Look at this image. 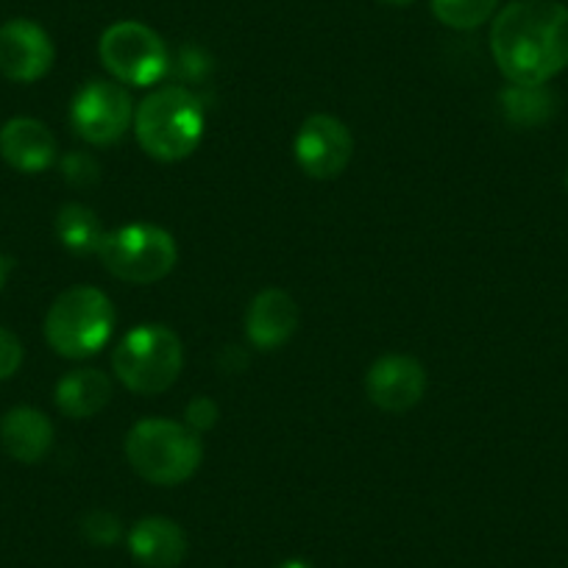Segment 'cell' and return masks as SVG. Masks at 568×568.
Returning a JSON list of instances; mask_svg holds the SVG:
<instances>
[{"mask_svg":"<svg viewBox=\"0 0 568 568\" xmlns=\"http://www.w3.org/2000/svg\"><path fill=\"white\" fill-rule=\"evenodd\" d=\"M499 101L505 109V118L513 125H524V129L546 123L557 109L555 92L546 84H510L499 92Z\"/></svg>","mask_w":568,"mask_h":568,"instance_id":"obj_18","label":"cell"},{"mask_svg":"<svg viewBox=\"0 0 568 568\" xmlns=\"http://www.w3.org/2000/svg\"><path fill=\"white\" fill-rule=\"evenodd\" d=\"M53 232L57 240L75 256H90L98 254L103 243V226L101 217L95 215V210L84 204H64L57 212V221H53Z\"/></svg>","mask_w":568,"mask_h":568,"instance_id":"obj_17","label":"cell"},{"mask_svg":"<svg viewBox=\"0 0 568 568\" xmlns=\"http://www.w3.org/2000/svg\"><path fill=\"white\" fill-rule=\"evenodd\" d=\"M204 109L184 87H162L142 98L134 112V134L140 149L160 162H182L201 145Z\"/></svg>","mask_w":568,"mask_h":568,"instance_id":"obj_2","label":"cell"},{"mask_svg":"<svg viewBox=\"0 0 568 568\" xmlns=\"http://www.w3.org/2000/svg\"><path fill=\"white\" fill-rule=\"evenodd\" d=\"M81 532H84V538L90 540V544L112 546L114 540L123 535V524H120V518L114 516V513L92 510L87 513L84 521H81Z\"/></svg>","mask_w":568,"mask_h":568,"instance_id":"obj_21","label":"cell"},{"mask_svg":"<svg viewBox=\"0 0 568 568\" xmlns=\"http://www.w3.org/2000/svg\"><path fill=\"white\" fill-rule=\"evenodd\" d=\"M112 398V382L103 371L75 368L57 382V407L68 418H92Z\"/></svg>","mask_w":568,"mask_h":568,"instance_id":"obj_16","label":"cell"},{"mask_svg":"<svg viewBox=\"0 0 568 568\" xmlns=\"http://www.w3.org/2000/svg\"><path fill=\"white\" fill-rule=\"evenodd\" d=\"M129 551L145 568H176L187 555V535L171 518H140L129 532Z\"/></svg>","mask_w":568,"mask_h":568,"instance_id":"obj_14","label":"cell"},{"mask_svg":"<svg viewBox=\"0 0 568 568\" xmlns=\"http://www.w3.org/2000/svg\"><path fill=\"white\" fill-rule=\"evenodd\" d=\"M490 51L510 84H546L568 68V9L555 0H516L496 14Z\"/></svg>","mask_w":568,"mask_h":568,"instance_id":"obj_1","label":"cell"},{"mask_svg":"<svg viewBox=\"0 0 568 568\" xmlns=\"http://www.w3.org/2000/svg\"><path fill=\"white\" fill-rule=\"evenodd\" d=\"M114 307L106 293L90 284L70 287L45 315V341L59 357H95L114 329Z\"/></svg>","mask_w":568,"mask_h":568,"instance_id":"obj_4","label":"cell"},{"mask_svg":"<svg viewBox=\"0 0 568 568\" xmlns=\"http://www.w3.org/2000/svg\"><path fill=\"white\" fill-rule=\"evenodd\" d=\"M62 176L70 187L87 190L101 182V165L95 162V156L84 154V151H70L62 156Z\"/></svg>","mask_w":568,"mask_h":568,"instance_id":"obj_20","label":"cell"},{"mask_svg":"<svg viewBox=\"0 0 568 568\" xmlns=\"http://www.w3.org/2000/svg\"><path fill=\"white\" fill-rule=\"evenodd\" d=\"M57 48L34 20H9L0 26V75L14 84H34L53 68Z\"/></svg>","mask_w":568,"mask_h":568,"instance_id":"obj_10","label":"cell"},{"mask_svg":"<svg viewBox=\"0 0 568 568\" xmlns=\"http://www.w3.org/2000/svg\"><path fill=\"white\" fill-rule=\"evenodd\" d=\"M365 393L385 413H407L426 393L424 365L407 354H385L365 374Z\"/></svg>","mask_w":568,"mask_h":568,"instance_id":"obj_11","label":"cell"},{"mask_svg":"<svg viewBox=\"0 0 568 568\" xmlns=\"http://www.w3.org/2000/svg\"><path fill=\"white\" fill-rule=\"evenodd\" d=\"M9 273H12V260H9L7 254H0V291H3V287H7Z\"/></svg>","mask_w":568,"mask_h":568,"instance_id":"obj_24","label":"cell"},{"mask_svg":"<svg viewBox=\"0 0 568 568\" xmlns=\"http://www.w3.org/2000/svg\"><path fill=\"white\" fill-rule=\"evenodd\" d=\"M0 444L12 460L34 466L51 452L53 424L34 407H14L0 418Z\"/></svg>","mask_w":568,"mask_h":568,"instance_id":"obj_15","label":"cell"},{"mask_svg":"<svg viewBox=\"0 0 568 568\" xmlns=\"http://www.w3.org/2000/svg\"><path fill=\"white\" fill-rule=\"evenodd\" d=\"M184 418H187L190 429H195V433H206V429H212V426L217 424V418H221V409H217V404L212 402L210 396H199L187 404V409H184Z\"/></svg>","mask_w":568,"mask_h":568,"instance_id":"obj_23","label":"cell"},{"mask_svg":"<svg viewBox=\"0 0 568 568\" xmlns=\"http://www.w3.org/2000/svg\"><path fill=\"white\" fill-rule=\"evenodd\" d=\"M385 3H390V7H407L413 0H385Z\"/></svg>","mask_w":568,"mask_h":568,"instance_id":"obj_26","label":"cell"},{"mask_svg":"<svg viewBox=\"0 0 568 568\" xmlns=\"http://www.w3.org/2000/svg\"><path fill=\"white\" fill-rule=\"evenodd\" d=\"M298 304L293 302L291 293L267 287L256 293L245 313V335L262 352L284 346L298 329Z\"/></svg>","mask_w":568,"mask_h":568,"instance_id":"obj_13","label":"cell"},{"mask_svg":"<svg viewBox=\"0 0 568 568\" xmlns=\"http://www.w3.org/2000/svg\"><path fill=\"white\" fill-rule=\"evenodd\" d=\"M125 457L145 483L171 488L187 483L199 471L204 446L199 433L187 424L171 418H145L125 435Z\"/></svg>","mask_w":568,"mask_h":568,"instance_id":"obj_3","label":"cell"},{"mask_svg":"<svg viewBox=\"0 0 568 568\" xmlns=\"http://www.w3.org/2000/svg\"><path fill=\"white\" fill-rule=\"evenodd\" d=\"M278 568H313V566H310L307 560H287V562H282Z\"/></svg>","mask_w":568,"mask_h":568,"instance_id":"obj_25","label":"cell"},{"mask_svg":"<svg viewBox=\"0 0 568 568\" xmlns=\"http://www.w3.org/2000/svg\"><path fill=\"white\" fill-rule=\"evenodd\" d=\"M296 162L310 179L329 182L348 168L354 156V136L343 120L332 114H313L296 134Z\"/></svg>","mask_w":568,"mask_h":568,"instance_id":"obj_9","label":"cell"},{"mask_svg":"<svg viewBox=\"0 0 568 568\" xmlns=\"http://www.w3.org/2000/svg\"><path fill=\"white\" fill-rule=\"evenodd\" d=\"M499 0H433V14L455 31L479 29L494 18Z\"/></svg>","mask_w":568,"mask_h":568,"instance_id":"obj_19","label":"cell"},{"mask_svg":"<svg viewBox=\"0 0 568 568\" xmlns=\"http://www.w3.org/2000/svg\"><path fill=\"white\" fill-rule=\"evenodd\" d=\"M57 136L34 118H12L0 125V160L20 173H42L57 162Z\"/></svg>","mask_w":568,"mask_h":568,"instance_id":"obj_12","label":"cell"},{"mask_svg":"<svg viewBox=\"0 0 568 568\" xmlns=\"http://www.w3.org/2000/svg\"><path fill=\"white\" fill-rule=\"evenodd\" d=\"M70 123L90 145H114L134 123V103L118 81L92 79L70 103Z\"/></svg>","mask_w":568,"mask_h":568,"instance_id":"obj_8","label":"cell"},{"mask_svg":"<svg viewBox=\"0 0 568 568\" xmlns=\"http://www.w3.org/2000/svg\"><path fill=\"white\" fill-rule=\"evenodd\" d=\"M98 57L118 84L129 87L160 84L171 70L165 40L136 20L109 26L98 42Z\"/></svg>","mask_w":568,"mask_h":568,"instance_id":"obj_7","label":"cell"},{"mask_svg":"<svg viewBox=\"0 0 568 568\" xmlns=\"http://www.w3.org/2000/svg\"><path fill=\"white\" fill-rule=\"evenodd\" d=\"M182 365V341L165 324L134 326L112 354V371L120 385L140 396H156L176 385Z\"/></svg>","mask_w":568,"mask_h":568,"instance_id":"obj_5","label":"cell"},{"mask_svg":"<svg viewBox=\"0 0 568 568\" xmlns=\"http://www.w3.org/2000/svg\"><path fill=\"white\" fill-rule=\"evenodd\" d=\"M23 365V343L18 335L0 326V382L12 379Z\"/></svg>","mask_w":568,"mask_h":568,"instance_id":"obj_22","label":"cell"},{"mask_svg":"<svg viewBox=\"0 0 568 568\" xmlns=\"http://www.w3.org/2000/svg\"><path fill=\"white\" fill-rule=\"evenodd\" d=\"M98 260L120 282L154 284L176 267L179 248L173 234L162 226L131 223L103 234Z\"/></svg>","mask_w":568,"mask_h":568,"instance_id":"obj_6","label":"cell"},{"mask_svg":"<svg viewBox=\"0 0 568 568\" xmlns=\"http://www.w3.org/2000/svg\"><path fill=\"white\" fill-rule=\"evenodd\" d=\"M566 184H568V176H566Z\"/></svg>","mask_w":568,"mask_h":568,"instance_id":"obj_27","label":"cell"}]
</instances>
